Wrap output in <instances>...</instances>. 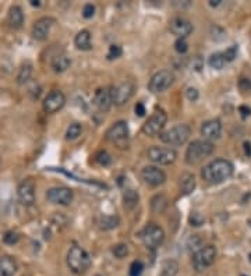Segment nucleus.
Listing matches in <instances>:
<instances>
[{"instance_id":"1","label":"nucleus","mask_w":251,"mask_h":276,"mask_svg":"<svg viewBox=\"0 0 251 276\" xmlns=\"http://www.w3.org/2000/svg\"><path fill=\"white\" fill-rule=\"evenodd\" d=\"M232 162L226 161V159H215L212 162H209L204 169L201 170V176L206 183L209 184H219L225 180L230 179L233 174Z\"/></svg>"},{"instance_id":"2","label":"nucleus","mask_w":251,"mask_h":276,"mask_svg":"<svg viewBox=\"0 0 251 276\" xmlns=\"http://www.w3.org/2000/svg\"><path fill=\"white\" fill-rule=\"evenodd\" d=\"M214 152V144L206 140H195L187 147L186 163L190 166L198 165Z\"/></svg>"},{"instance_id":"3","label":"nucleus","mask_w":251,"mask_h":276,"mask_svg":"<svg viewBox=\"0 0 251 276\" xmlns=\"http://www.w3.org/2000/svg\"><path fill=\"white\" fill-rule=\"evenodd\" d=\"M67 265L71 272L81 275L84 272H87L91 265V257L83 247L74 246L67 253Z\"/></svg>"},{"instance_id":"4","label":"nucleus","mask_w":251,"mask_h":276,"mask_svg":"<svg viewBox=\"0 0 251 276\" xmlns=\"http://www.w3.org/2000/svg\"><path fill=\"white\" fill-rule=\"evenodd\" d=\"M191 128L187 124H177L175 127L169 128L162 134H159L160 140L165 144L169 145H183L187 143V140L190 138Z\"/></svg>"},{"instance_id":"5","label":"nucleus","mask_w":251,"mask_h":276,"mask_svg":"<svg viewBox=\"0 0 251 276\" xmlns=\"http://www.w3.org/2000/svg\"><path fill=\"white\" fill-rule=\"evenodd\" d=\"M216 259V248L214 246H204L193 255V267L197 272H203L209 268Z\"/></svg>"},{"instance_id":"6","label":"nucleus","mask_w":251,"mask_h":276,"mask_svg":"<svg viewBox=\"0 0 251 276\" xmlns=\"http://www.w3.org/2000/svg\"><path fill=\"white\" fill-rule=\"evenodd\" d=\"M141 238L145 244V247L151 248V250H155L157 247H159L163 240H165V232L163 229L160 228L157 223H148L142 233H141Z\"/></svg>"},{"instance_id":"7","label":"nucleus","mask_w":251,"mask_h":276,"mask_svg":"<svg viewBox=\"0 0 251 276\" xmlns=\"http://www.w3.org/2000/svg\"><path fill=\"white\" fill-rule=\"evenodd\" d=\"M175 83V76L169 70H160L151 77L148 83V89L154 94L165 92L167 88H170Z\"/></svg>"},{"instance_id":"8","label":"nucleus","mask_w":251,"mask_h":276,"mask_svg":"<svg viewBox=\"0 0 251 276\" xmlns=\"http://www.w3.org/2000/svg\"><path fill=\"white\" fill-rule=\"evenodd\" d=\"M167 122V116L163 110H155L142 126V133L149 137L162 134V130Z\"/></svg>"},{"instance_id":"9","label":"nucleus","mask_w":251,"mask_h":276,"mask_svg":"<svg viewBox=\"0 0 251 276\" xmlns=\"http://www.w3.org/2000/svg\"><path fill=\"white\" fill-rule=\"evenodd\" d=\"M147 156L151 162L157 165H172L176 161L177 152L173 148L166 147H151L147 152Z\"/></svg>"},{"instance_id":"10","label":"nucleus","mask_w":251,"mask_h":276,"mask_svg":"<svg viewBox=\"0 0 251 276\" xmlns=\"http://www.w3.org/2000/svg\"><path fill=\"white\" fill-rule=\"evenodd\" d=\"M134 91H136V86L131 81L121 83L120 85H117L116 88H112L111 92L113 104L117 106L127 104L131 99V96L134 95Z\"/></svg>"},{"instance_id":"11","label":"nucleus","mask_w":251,"mask_h":276,"mask_svg":"<svg viewBox=\"0 0 251 276\" xmlns=\"http://www.w3.org/2000/svg\"><path fill=\"white\" fill-rule=\"evenodd\" d=\"M141 177L148 186L158 187V186H162L166 181V173L162 169L157 168V166H145L141 170Z\"/></svg>"},{"instance_id":"12","label":"nucleus","mask_w":251,"mask_h":276,"mask_svg":"<svg viewBox=\"0 0 251 276\" xmlns=\"http://www.w3.org/2000/svg\"><path fill=\"white\" fill-rule=\"evenodd\" d=\"M73 191L67 187H53L46 191L47 201L56 205H68L73 201Z\"/></svg>"},{"instance_id":"13","label":"nucleus","mask_w":251,"mask_h":276,"mask_svg":"<svg viewBox=\"0 0 251 276\" xmlns=\"http://www.w3.org/2000/svg\"><path fill=\"white\" fill-rule=\"evenodd\" d=\"M20 202L25 207H31L35 202V184L31 179H25L20 183L17 189Z\"/></svg>"},{"instance_id":"14","label":"nucleus","mask_w":251,"mask_h":276,"mask_svg":"<svg viewBox=\"0 0 251 276\" xmlns=\"http://www.w3.org/2000/svg\"><path fill=\"white\" fill-rule=\"evenodd\" d=\"M66 104V96L62 91L59 89H53L52 92H49L47 96L44 101V110L46 113L52 114L56 113L57 110H60Z\"/></svg>"},{"instance_id":"15","label":"nucleus","mask_w":251,"mask_h":276,"mask_svg":"<svg viewBox=\"0 0 251 276\" xmlns=\"http://www.w3.org/2000/svg\"><path fill=\"white\" fill-rule=\"evenodd\" d=\"M169 28H170V32L173 35H176L177 38L184 39L193 32V24L183 17H175L170 21Z\"/></svg>"},{"instance_id":"16","label":"nucleus","mask_w":251,"mask_h":276,"mask_svg":"<svg viewBox=\"0 0 251 276\" xmlns=\"http://www.w3.org/2000/svg\"><path fill=\"white\" fill-rule=\"evenodd\" d=\"M127 138H129V126L126 122H117L106 131V140L112 143L120 144Z\"/></svg>"},{"instance_id":"17","label":"nucleus","mask_w":251,"mask_h":276,"mask_svg":"<svg viewBox=\"0 0 251 276\" xmlns=\"http://www.w3.org/2000/svg\"><path fill=\"white\" fill-rule=\"evenodd\" d=\"M55 20L52 17H42L35 21L34 27H32V37L37 41H45L50 32V28L53 27Z\"/></svg>"},{"instance_id":"18","label":"nucleus","mask_w":251,"mask_h":276,"mask_svg":"<svg viewBox=\"0 0 251 276\" xmlns=\"http://www.w3.org/2000/svg\"><path fill=\"white\" fill-rule=\"evenodd\" d=\"M221 133H222V123L218 119L208 120L201 126V135L206 141H212V140L219 138Z\"/></svg>"},{"instance_id":"19","label":"nucleus","mask_w":251,"mask_h":276,"mask_svg":"<svg viewBox=\"0 0 251 276\" xmlns=\"http://www.w3.org/2000/svg\"><path fill=\"white\" fill-rule=\"evenodd\" d=\"M93 104L98 107L99 112H108L111 109L112 104V92L109 88H99L96 89L95 96H93Z\"/></svg>"},{"instance_id":"20","label":"nucleus","mask_w":251,"mask_h":276,"mask_svg":"<svg viewBox=\"0 0 251 276\" xmlns=\"http://www.w3.org/2000/svg\"><path fill=\"white\" fill-rule=\"evenodd\" d=\"M195 186H197V183H195V177L193 173H188V171L182 173V176L179 179V187H180V191L183 195L191 194L195 190Z\"/></svg>"},{"instance_id":"21","label":"nucleus","mask_w":251,"mask_h":276,"mask_svg":"<svg viewBox=\"0 0 251 276\" xmlns=\"http://www.w3.org/2000/svg\"><path fill=\"white\" fill-rule=\"evenodd\" d=\"M17 272V262L10 255L0 257V276H14Z\"/></svg>"},{"instance_id":"22","label":"nucleus","mask_w":251,"mask_h":276,"mask_svg":"<svg viewBox=\"0 0 251 276\" xmlns=\"http://www.w3.org/2000/svg\"><path fill=\"white\" fill-rule=\"evenodd\" d=\"M9 24L11 28L19 29L24 24V13L20 6H13L10 7L9 11Z\"/></svg>"},{"instance_id":"23","label":"nucleus","mask_w":251,"mask_h":276,"mask_svg":"<svg viewBox=\"0 0 251 276\" xmlns=\"http://www.w3.org/2000/svg\"><path fill=\"white\" fill-rule=\"evenodd\" d=\"M74 45L80 50H91L92 43H91V32L88 29L80 31L74 38Z\"/></svg>"},{"instance_id":"24","label":"nucleus","mask_w":251,"mask_h":276,"mask_svg":"<svg viewBox=\"0 0 251 276\" xmlns=\"http://www.w3.org/2000/svg\"><path fill=\"white\" fill-rule=\"evenodd\" d=\"M70 57L65 55V53H60V55H56L53 59H52V67L55 70L56 73H63L66 71L68 67H70Z\"/></svg>"},{"instance_id":"25","label":"nucleus","mask_w":251,"mask_h":276,"mask_svg":"<svg viewBox=\"0 0 251 276\" xmlns=\"http://www.w3.org/2000/svg\"><path fill=\"white\" fill-rule=\"evenodd\" d=\"M179 272V264L176 259H166L162 262L159 276H176Z\"/></svg>"},{"instance_id":"26","label":"nucleus","mask_w":251,"mask_h":276,"mask_svg":"<svg viewBox=\"0 0 251 276\" xmlns=\"http://www.w3.org/2000/svg\"><path fill=\"white\" fill-rule=\"evenodd\" d=\"M138 192L134 190H126L123 192V204L126 210H134L138 205Z\"/></svg>"},{"instance_id":"27","label":"nucleus","mask_w":251,"mask_h":276,"mask_svg":"<svg viewBox=\"0 0 251 276\" xmlns=\"http://www.w3.org/2000/svg\"><path fill=\"white\" fill-rule=\"evenodd\" d=\"M32 76V64L29 62H24L19 70V74H17V83L20 85H24L25 83L29 81V78Z\"/></svg>"},{"instance_id":"28","label":"nucleus","mask_w":251,"mask_h":276,"mask_svg":"<svg viewBox=\"0 0 251 276\" xmlns=\"http://www.w3.org/2000/svg\"><path fill=\"white\" fill-rule=\"evenodd\" d=\"M208 64L211 68L215 70H222L225 64H226V60L223 57V52H216L214 55H211L208 59Z\"/></svg>"},{"instance_id":"29","label":"nucleus","mask_w":251,"mask_h":276,"mask_svg":"<svg viewBox=\"0 0 251 276\" xmlns=\"http://www.w3.org/2000/svg\"><path fill=\"white\" fill-rule=\"evenodd\" d=\"M167 207V198L165 195L159 194L155 195L152 201H151V208L154 212H163V210Z\"/></svg>"},{"instance_id":"30","label":"nucleus","mask_w":251,"mask_h":276,"mask_svg":"<svg viewBox=\"0 0 251 276\" xmlns=\"http://www.w3.org/2000/svg\"><path fill=\"white\" fill-rule=\"evenodd\" d=\"M119 218L117 216H111V215H105V216H101L99 219V225L103 230H111V229L117 228L119 225Z\"/></svg>"},{"instance_id":"31","label":"nucleus","mask_w":251,"mask_h":276,"mask_svg":"<svg viewBox=\"0 0 251 276\" xmlns=\"http://www.w3.org/2000/svg\"><path fill=\"white\" fill-rule=\"evenodd\" d=\"M81 131H83V127H81V124L80 123L70 124V127H68L67 131H66V140H68V141L77 140V138L81 135Z\"/></svg>"},{"instance_id":"32","label":"nucleus","mask_w":251,"mask_h":276,"mask_svg":"<svg viewBox=\"0 0 251 276\" xmlns=\"http://www.w3.org/2000/svg\"><path fill=\"white\" fill-rule=\"evenodd\" d=\"M112 253L114 254V257L116 258H124L129 255V247H127V244H124V243H119V244L113 246Z\"/></svg>"},{"instance_id":"33","label":"nucleus","mask_w":251,"mask_h":276,"mask_svg":"<svg viewBox=\"0 0 251 276\" xmlns=\"http://www.w3.org/2000/svg\"><path fill=\"white\" fill-rule=\"evenodd\" d=\"M95 159H96V162L99 163V165H102V166H109L112 163L111 155L106 152V151H99V152L95 155Z\"/></svg>"},{"instance_id":"34","label":"nucleus","mask_w":251,"mask_h":276,"mask_svg":"<svg viewBox=\"0 0 251 276\" xmlns=\"http://www.w3.org/2000/svg\"><path fill=\"white\" fill-rule=\"evenodd\" d=\"M19 240H20V234L17 232H14V230H10V232H7V233L3 236V241H4L6 244H10V246L19 243Z\"/></svg>"},{"instance_id":"35","label":"nucleus","mask_w":251,"mask_h":276,"mask_svg":"<svg viewBox=\"0 0 251 276\" xmlns=\"http://www.w3.org/2000/svg\"><path fill=\"white\" fill-rule=\"evenodd\" d=\"M144 272V264L141 261H134L130 265V276H141Z\"/></svg>"},{"instance_id":"36","label":"nucleus","mask_w":251,"mask_h":276,"mask_svg":"<svg viewBox=\"0 0 251 276\" xmlns=\"http://www.w3.org/2000/svg\"><path fill=\"white\" fill-rule=\"evenodd\" d=\"M236 56H237V46H236V45H233V46L228 48L223 52V57H225L226 63H228V62H233V60L236 59Z\"/></svg>"},{"instance_id":"37","label":"nucleus","mask_w":251,"mask_h":276,"mask_svg":"<svg viewBox=\"0 0 251 276\" xmlns=\"http://www.w3.org/2000/svg\"><path fill=\"white\" fill-rule=\"evenodd\" d=\"M175 49H176L177 53H180V55L186 53L187 50H188V45H187L186 39H183V38L177 39L176 43H175Z\"/></svg>"},{"instance_id":"38","label":"nucleus","mask_w":251,"mask_h":276,"mask_svg":"<svg viewBox=\"0 0 251 276\" xmlns=\"http://www.w3.org/2000/svg\"><path fill=\"white\" fill-rule=\"evenodd\" d=\"M121 53H123V50L119 45H112L111 48H109V53H108V59H117V57L121 56Z\"/></svg>"},{"instance_id":"39","label":"nucleus","mask_w":251,"mask_h":276,"mask_svg":"<svg viewBox=\"0 0 251 276\" xmlns=\"http://www.w3.org/2000/svg\"><path fill=\"white\" fill-rule=\"evenodd\" d=\"M93 14H95V6L91 4V3H88V4H85L83 9V17L84 19H92Z\"/></svg>"},{"instance_id":"40","label":"nucleus","mask_w":251,"mask_h":276,"mask_svg":"<svg viewBox=\"0 0 251 276\" xmlns=\"http://www.w3.org/2000/svg\"><path fill=\"white\" fill-rule=\"evenodd\" d=\"M239 86L244 94H251V80L249 78H242L239 81Z\"/></svg>"},{"instance_id":"41","label":"nucleus","mask_w":251,"mask_h":276,"mask_svg":"<svg viewBox=\"0 0 251 276\" xmlns=\"http://www.w3.org/2000/svg\"><path fill=\"white\" fill-rule=\"evenodd\" d=\"M190 223L193 225V226H201L203 223H204V218L200 215V213H191V216H190Z\"/></svg>"},{"instance_id":"42","label":"nucleus","mask_w":251,"mask_h":276,"mask_svg":"<svg viewBox=\"0 0 251 276\" xmlns=\"http://www.w3.org/2000/svg\"><path fill=\"white\" fill-rule=\"evenodd\" d=\"M186 95H187V99H188V101H191V102H195V101L198 99L200 94H198V91H197L195 88H187Z\"/></svg>"},{"instance_id":"43","label":"nucleus","mask_w":251,"mask_h":276,"mask_svg":"<svg viewBox=\"0 0 251 276\" xmlns=\"http://www.w3.org/2000/svg\"><path fill=\"white\" fill-rule=\"evenodd\" d=\"M134 112H136V114H137L138 117H142L144 114L147 113L144 104H142V102H137V105L134 106Z\"/></svg>"},{"instance_id":"44","label":"nucleus","mask_w":251,"mask_h":276,"mask_svg":"<svg viewBox=\"0 0 251 276\" xmlns=\"http://www.w3.org/2000/svg\"><path fill=\"white\" fill-rule=\"evenodd\" d=\"M239 110H240V113H242L243 119H246V117H247V116H250V113H251L250 107H247V106H240V107H239Z\"/></svg>"},{"instance_id":"45","label":"nucleus","mask_w":251,"mask_h":276,"mask_svg":"<svg viewBox=\"0 0 251 276\" xmlns=\"http://www.w3.org/2000/svg\"><path fill=\"white\" fill-rule=\"evenodd\" d=\"M244 151H246V155L250 156L251 155V144L250 143H244Z\"/></svg>"},{"instance_id":"46","label":"nucleus","mask_w":251,"mask_h":276,"mask_svg":"<svg viewBox=\"0 0 251 276\" xmlns=\"http://www.w3.org/2000/svg\"><path fill=\"white\" fill-rule=\"evenodd\" d=\"M221 4V0H211L209 1V6L211 7H216V6H219Z\"/></svg>"},{"instance_id":"47","label":"nucleus","mask_w":251,"mask_h":276,"mask_svg":"<svg viewBox=\"0 0 251 276\" xmlns=\"http://www.w3.org/2000/svg\"><path fill=\"white\" fill-rule=\"evenodd\" d=\"M31 4H32V6H37V7H39V6H41V1H39V0H32V1H31Z\"/></svg>"},{"instance_id":"48","label":"nucleus","mask_w":251,"mask_h":276,"mask_svg":"<svg viewBox=\"0 0 251 276\" xmlns=\"http://www.w3.org/2000/svg\"><path fill=\"white\" fill-rule=\"evenodd\" d=\"M249 259H250V262H251V254H250V255H249Z\"/></svg>"},{"instance_id":"49","label":"nucleus","mask_w":251,"mask_h":276,"mask_svg":"<svg viewBox=\"0 0 251 276\" xmlns=\"http://www.w3.org/2000/svg\"><path fill=\"white\" fill-rule=\"evenodd\" d=\"M96 276H99V275H96Z\"/></svg>"}]
</instances>
